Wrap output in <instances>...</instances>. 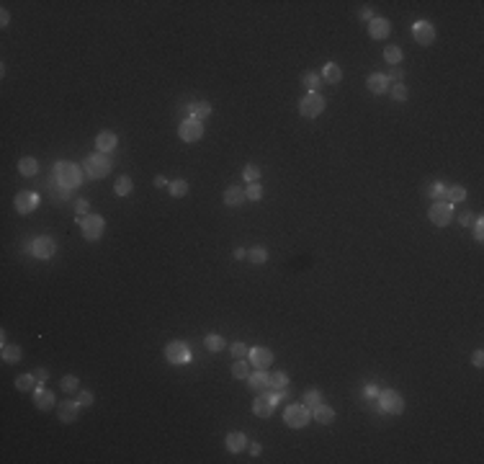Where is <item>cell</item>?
Wrapping results in <instances>:
<instances>
[{"instance_id": "cell-1", "label": "cell", "mask_w": 484, "mask_h": 464, "mask_svg": "<svg viewBox=\"0 0 484 464\" xmlns=\"http://www.w3.org/2000/svg\"><path fill=\"white\" fill-rule=\"evenodd\" d=\"M83 178H85V173H83V168H77L75 163H54V181L62 186V188H75V186H80L83 183Z\"/></svg>"}, {"instance_id": "cell-2", "label": "cell", "mask_w": 484, "mask_h": 464, "mask_svg": "<svg viewBox=\"0 0 484 464\" xmlns=\"http://www.w3.org/2000/svg\"><path fill=\"white\" fill-rule=\"evenodd\" d=\"M83 173H85V178H93V181L106 178V176L111 173L108 155H106V152H93V155H88L85 163H83Z\"/></svg>"}, {"instance_id": "cell-3", "label": "cell", "mask_w": 484, "mask_h": 464, "mask_svg": "<svg viewBox=\"0 0 484 464\" xmlns=\"http://www.w3.org/2000/svg\"><path fill=\"white\" fill-rule=\"evenodd\" d=\"M381 413H389V415H399V413H405V400H402V395L397 390H384L379 392L376 397Z\"/></svg>"}, {"instance_id": "cell-4", "label": "cell", "mask_w": 484, "mask_h": 464, "mask_svg": "<svg viewBox=\"0 0 484 464\" xmlns=\"http://www.w3.org/2000/svg\"><path fill=\"white\" fill-rule=\"evenodd\" d=\"M80 229H83L85 240H98L106 229V219L101 214H85V217H80Z\"/></svg>"}, {"instance_id": "cell-5", "label": "cell", "mask_w": 484, "mask_h": 464, "mask_svg": "<svg viewBox=\"0 0 484 464\" xmlns=\"http://www.w3.org/2000/svg\"><path fill=\"white\" fill-rule=\"evenodd\" d=\"M322 111H325V98H322L319 93H307L299 101V113L307 116V119H317Z\"/></svg>"}, {"instance_id": "cell-6", "label": "cell", "mask_w": 484, "mask_h": 464, "mask_svg": "<svg viewBox=\"0 0 484 464\" xmlns=\"http://www.w3.org/2000/svg\"><path fill=\"white\" fill-rule=\"evenodd\" d=\"M284 420L291 425V428H304V425L312 420V410H309L304 402H301V405H289Z\"/></svg>"}, {"instance_id": "cell-7", "label": "cell", "mask_w": 484, "mask_h": 464, "mask_svg": "<svg viewBox=\"0 0 484 464\" xmlns=\"http://www.w3.org/2000/svg\"><path fill=\"white\" fill-rule=\"evenodd\" d=\"M428 214H430V222H433L435 227H446V224H451V219H453V204H448V201H435Z\"/></svg>"}, {"instance_id": "cell-8", "label": "cell", "mask_w": 484, "mask_h": 464, "mask_svg": "<svg viewBox=\"0 0 484 464\" xmlns=\"http://www.w3.org/2000/svg\"><path fill=\"white\" fill-rule=\"evenodd\" d=\"M165 359H168L170 364H175V366L188 364V361H191V348H188L183 340H173V343H168V348H165Z\"/></svg>"}, {"instance_id": "cell-9", "label": "cell", "mask_w": 484, "mask_h": 464, "mask_svg": "<svg viewBox=\"0 0 484 464\" xmlns=\"http://www.w3.org/2000/svg\"><path fill=\"white\" fill-rule=\"evenodd\" d=\"M39 204H42V199H39V193H34V191H21L13 199V207L18 214H31V212H36Z\"/></svg>"}, {"instance_id": "cell-10", "label": "cell", "mask_w": 484, "mask_h": 464, "mask_svg": "<svg viewBox=\"0 0 484 464\" xmlns=\"http://www.w3.org/2000/svg\"><path fill=\"white\" fill-rule=\"evenodd\" d=\"M28 250H31V255L42 258V260H47V258H52V255L57 253V243H54L52 238L42 235V238H36L34 243H28Z\"/></svg>"}, {"instance_id": "cell-11", "label": "cell", "mask_w": 484, "mask_h": 464, "mask_svg": "<svg viewBox=\"0 0 484 464\" xmlns=\"http://www.w3.org/2000/svg\"><path fill=\"white\" fill-rule=\"evenodd\" d=\"M178 134H180L183 142H198L201 137H204V124H201L198 119H186V122L180 124Z\"/></svg>"}, {"instance_id": "cell-12", "label": "cell", "mask_w": 484, "mask_h": 464, "mask_svg": "<svg viewBox=\"0 0 484 464\" xmlns=\"http://www.w3.org/2000/svg\"><path fill=\"white\" fill-rule=\"evenodd\" d=\"M412 34H415V42L422 44V47H430L435 42V28H433L430 21H417L412 26Z\"/></svg>"}, {"instance_id": "cell-13", "label": "cell", "mask_w": 484, "mask_h": 464, "mask_svg": "<svg viewBox=\"0 0 484 464\" xmlns=\"http://www.w3.org/2000/svg\"><path fill=\"white\" fill-rule=\"evenodd\" d=\"M250 364L258 366V369H268L273 364V354H270V348H263V345H255L250 348Z\"/></svg>"}, {"instance_id": "cell-14", "label": "cell", "mask_w": 484, "mask_h": 464, "mask_svg": "<svg viewBox=\"0 0 484 464\" xmlns=\"http://www.w3.org/2000/svg\"><path fill=\"white\" fill-rule=\"evenodd\" d=\"M80 405L77 400H65V402H59V408H57V413H59V420L62 423H72V420H77L80 418Z\"/></svg>"}, {"instance_id": "cell-15", "label": "cell", "mask_w": 484, "mask_h": 464, "mask_svg": "<svg viewBox=\"0 0 484 464\" xmlns=\"http://www.w3.org/2000/svg\"><path fill=\"white\" fill-rule=\"evenodd\" d=\"M54 392H49V390H44V387H34V405L39 408V410H52L54 408Z\"/></svg>"}, {"instance_id": "cell-16", "label": "cell", "mask_w": 484, "mask_h": 464, "mask_svg": "<svg viewBox=\"0 0 484 464\" xmlns=\"http://www.w3.org/2000/svg\"><path fill=\"white\" fill-rule=\"evenodd\" d=\"M273 400L268 397V392H258V397H255V402H253V410H255V415L258 418H270L273 415Z\"/></svg>"}, {"instance_id": "cell-17", "label": "cell", "mask_w": 484, "mask_h": 464, "mask_svg": "<svg viewBox=\"0 0 484 464\" xmlns=\"http://www.w3.org/2000/svg\"><path fill=\"white\" fill-rule=\"evenodd\" d=\"M116 144H118V137L113 134V132H101L98 137H96V150L98 152H113L116 150Z\"/></svg>"}, {"instance_id": "cell-18", "label": "cell", "mask_w": 484, "mask_h": 464, "mask_svg": "<svg viewBox=\"0 0 484 464\" xmlns=\"http://www.w3.org/2000/svg\"><path fill=\"white\" fill-rule=\"evenodd\" d=\"M312 418H314L317 423H322V425H330V423L335 420V410H332L330 405H325V402H319L317 408H312Z\"/></svg>"}, {"instance_id": "cell-19", "label": "cell", "mask_w": 484, "mask_h": 464, "mask_svg": "<svg viewBox=\"0 0 484 464\" xmlns=\"http://www.w3.org/2000/svg\"><path fill=\"white\" fill-rule=\"evenodd\" d=\"M389 31H391V23H389L386 18H374V21H369V34H371L374 39H386Z\"/></svg>"}, {"instance_id": "cell-20", "label": "cell", "mask_w": 484, "mask_h": 464, "mask_svg": "<svg viewBox=\"0 0 484 464\" xmlns=\"http://www.w3.org/2000/svg\"><path fill=\"white\" fill-rule=\"evenodd\" d=\"M369 91H371V93H376V96L386 93V91H389V77H386V75H381V72L369 75Z\"/></svg>"}, {"instance_id": "cell-21", "label": "cell", "mask_w": 484, "mask_h": 464, "mask_svg": "<svg viewBox=\"0 0 484 464\" xmlns=\"http://www.w3.org/2000/svg\"><path fill=\"white\" fill-rule=\"evenodd\" d=\"M242 201H245V188L242 186H229L224 191V204L227 207H239Z\"/></svg>"}, {"instance_id": "cell-22", "label": "cell", "mask_w": 484, "mask_h": 464, "mask_svg": "<svg viewBox=\"0 0 484 464\" xmlns=\"http://www.w3.org/2000/svg\"><path fill=\"white\" fill-rule=\"evenodd\" d=\"M248 384H250L253 392H265L268 390V374H265V369H258L255 374H250Z\"/></svg>"}, {"instance_id": "cell-23", "label": "cell", "mask_w": 484, "mask_h": 464, "mask_svg": "<svg viewBox=\"0 0 484 464\" xmlns=\"http://www.w3.org/2000/svg\"><path fill=\"white\" fill-rule=\"evenodd\" d=\"M227 449L234 451V454H239L242 449H248V436H245V433H239V431L227 433Z\"/></svg>"}, {"instance_id": "cell-24", "label": "cell", "mask_w": 484, "mask_h": 464, "mask_svg": "<svg viewBox=\"0 0 484 464\" xmlns=\"http://www.w3.org/2000/svg\"><path fill=\"white\" fill-rule=\"evenodd\" d=\"M319 77H322V80H325V83H340V77H343V70H340L335 62H327L325 67H322Z\"/></svg>"}, {"instance_id": "cell-25", "label": "cell", "mask_w": 484, "mask_h": 464, "mask_svg": "<svg viewBox=\"0 0 484 464\" xmlns=\"http://www.w3.org/2000/svg\"><path fill=\"white\" fill-rule=\"evenodd\" d=\"M132 188H134V181L129 176H118L116 183H113V193H116V196H129Z\"/></svg>"}, {"instance_id": "cell-26", "label": "cell", "mask_w": 484, "mask_h": 464, "mask_svg": "<svg viewBox=\"0 0 484 464\" xmlns=\"http://www.w3.org/2000/svg\"><path fill=\"white\" fill-rule=\"evenodd\" d=\"M191 119H206V116L211 113V103H206V101H196V103H191Z\"/></svg>"}, {"instance_id": "cell-27", "label": "cell", "mask_w": 484, "mask_h": 464, "mask_svg": "<svg viewBox=\"0 0 484 464\" xmlns=\"http://www.w3.org/2000/svg\"><path fill=\"white\" fill-rule=\"evenodd\" d=\"M286 387H289V376L284 371L268 374V390H286Z\"/></svg>"}, {"instance_id": "cell-28", "label": "cell", "mask_w": 484, "mask_h": 464, "mask_svg": "<svg viewBox=\"0 0 484 464\" xmlns=\"http://www.w3.org/2000/svg\"><path fill=\"white\" fill-rule=\"evenodd\" d=\"M34 387H36V376L34 374H21L16 379V390L18 392H34Z\"/></svg>"}, {"instance_id": "cell-29", "label": "cell", "mask_w": 484, "mask_h": 464, "mask_svg": "<svg viewBox=\"0 0 484 464\" xmlns=\"http://www.w3.org/2000/svg\"><path fill=\"white\" fill-rule=\"evenodd\" d=\"M18 170H21V176H36L39 173V163H36V158H21V163H18Z\"/></svg>"}, {"instance_id": "cell-30", "label": "cell", "mask_w": 484, "mask_h": 464, "mask_svg": "<svg viewBox=\"0 0 484 464\" xmlns=\"http://www.w3.org/2000/svg\"><path fill=\"white\" fill-rule=\"evenodd\" d=\"M466 199V188L464 186H451V188H446V201L448 204H459V201H464Z\"/></svg>"}, {"instance_id": "cell-31", "label": "cell", "mask_w": 484, "mask_h": 464, "mask_svg": "<svg viewBox=\"0 0 484 464\" xmlns=\"http://www.w3.org/2000/svg\"><path fill=\"white\" fill-rule=\"evenodd\" d=\"M0 354H3V361H6V364H18V361H21V348H18V345H8V343H6Z\"/></svg>"}, {"instance_id": "cell-32", "label": "cell", "mask_w": 484, "mask_h": 464, "mask_svg": "<svg viewBox=\"0 0 484 464\" xmlns=\"http://www.w3.org/2000/svg\"><path fill=\"white\" fill-rule=\"evenodd\" d=\"M204 345H206V351L217 354V351H222V348H224V335L209 333V335H206V340H204Z\"/></svg>"}, {"instance_id": "cell-33", "label": "cell", "mask_w": 484, "mask_h": 464, "mask_svg": "<svg viewBox=\"0 0 484 464\" xmlns=\"http://www.w3.org/2000/svg\"><path fill=\"white\" fill-rule=\"evenodd\" d=\"M428 196L435 199V201H446V186H443L440 181H433L428 186Z\"/></svg>"}, {"instance_id": "cell-34", "label": "cell", "mask_w": 484, "mask_h": 464, "mask_svg": "<svg viewBox=\"0 0 484 464\" xmlns=\"http://www.w3.org/2000/svg\"><path fill=\"white\" fill-rule=\"evenodd\" d=\"M232 376H234V379H248V376H250V369H248V361H245V359H237V361L232 364Z\"/></svg>"}, {"instance_id": "cell-35", "label": "cell", "mask_w": 484, "mask_h": 464, "mask_svg": "<svg viewBox=\"0 0 484 464\" xmlns=\"http://www.w3.org/2000/svg\"><path fill=\"white\" fill-rule=\"evenodd\" d=\"M319 83H322V77L317 72H304L301 75V85L309 88V93H314V88H319Z\"/></svg>"}, {"instance_id": "cell-36", "label": "cell", "mask_w": 484, "mask_h": 464, "mask_svg": "<svg viewBox=\"0 0 484 464\" xmlns=\"http://www.w3.org/2000/svg\"><path fill=\"white\" fill-rule=\"evenodd\" d=\"M77 384H80V379H77L75 374H67V376H62V382H59V387H62V392H67V395H72V392H77Z\"/></svg>"}, {"instance_id": "cell-37", "label": "cell", "mask_w": 484, "mask_h": 464, "mask_svg": "<svg viewBox=\"0 0 484 464\" xmlns=\"http://www.w3.org/2000/svg\"><path fill=\"white\" fill-rule=\"evenodd\" d=\"M245 199H250V201H260V199H263V186H260L258 181H255V183H248Z\"/></svg>"}, {"instance_id": "cell-38", "label": "cell", "mask_w": 484, "mask_h": 464, "mask_svg": "<svg viewBox=\"0 0 484 464\" xmlns=\"http://www.w3.org/2000/svg\"><path fill=\"white\" fill-rule=\"evenodd\" d=\"M248 260L255 263V266H260V263L268 260V250H265V248H253V250H248Z\"/></svg>"}, {"instance_id": "cell-39", "label": "cell", "mask_w": 484, "mask_h": 464, "mask_svg": "<svg viewBox=\"0 0 484 464\" xmlns=\"http://www.w3.org/2000/svg\"><path fill=\"white\" fill-rule=\"evenodd\" d=\"M384 60H386L389 65H399V62H402V49H399V47H386V49H384Z\"/></svg>"}, {"instance_id": "cell-40", "label": "cell", "mask_w": 484, "mask_h": 464, "mask_svg": "<svg viewBox=\"0 0 484 464\" xmlns=\"http://www.w3.org/2000/svg\"><path fill=\"white\" fill-rule=\"evenodd\" d=\"M170 193H173L175 199L186 196V193H188V183H186L183 178H180V181H173V183H170Z\"/></svg>"}, {"instance_id": "cell-41", "label": "cell", "mask_w": 484, "mask_h": 464, "mask_svg": "<svg viewBox=\"0 0 484 464\" xmlns=\"http://www.w3.org/2000/svg\"><path fill=\"white\" fill-rule=\"evenodd\" d=\"M319 402H322V392H319V390H309V392L304 395V405H307L309 410H312V408H317Z\"/></svg>"}, {"instance_id": "cell-42", "label": "cell", "mask_w": 484, "mask_h": 464, "mask_svg": "<svg viewBox=\"0 0 484 464\" xmlns=\"http://www.w3.org/2000/svg\"><path fill=\"white\" fill-rule=\"evenodd\" d=\"M242 178H245L248 183H255V181L260 178V168H258V165H253V163H250V165H245V170H242Z\"/></svg>"}, {"instance_id": "cell-43", "label": "cell", "mask_w": 484, "mask_h": 464, "mask_svg": "<svg viewBox=\"0 0 484 464\" xmlns=\"http://www.w3.org/2000/svg\"><path fill=\"white\" fill-rule=\"evenodd\" d=\"M389 91H391V98H394V101H407V96H410V91H407L405 83H397V85L389 88Z\"/></svg>"}, {"instance_id": "cell-44", "label": "cell", "mask_w": 484, "mask_h": 464, "mask_svg": "<svg viewBox=\"0 0 484 464\" xmlns=\"http://www.w3.org/2000/svg\"><path fill=\"white\" fill-rule=\"evenodd\" d=\"M77 402L83 405V408H90V405L96 402V397H93L90 390H80V392H77Z\"/></svg>"}, {"instance_id": "cell-45", "label": "cell", "mask_w": 484, "mask_h": 464, "mask_svg": "<svg viewBox=\"0 0 484 464\" xmlns=\"http://www.w3.org/2000/svg\"><path fill=\"white\" fill-rule=\"evenodd\" d=\"M229 351H232V356H237V359H242V356H248V354H250L245 343H232V345H229Z\"/></svg>"}, {"instance_id": "cell-46", "label": "cell", "mask_w": 484, "mask_h": 464, "mask_svg": "<svg viewBox=\"0 0 484 464\" xmlns=\"http://www.w3.org/2000/svg\"><path fill=\"white\" fill-rule=\"evenodd\" d=\"M379 392H381V390H379L376 384H366V387H363V397H366V400H376Z\"/></svg>"}, {"instance_id": "cell-47", "label": "cell", "mask_w": 484, "mask_h": 464, "mask_svg": "<svg viewBox=\"0 0 484 464\" xmlns=\"http://www.w3.org/2000/svg\"><path fill=\"white\" fill-rule=\"evenodd\" d=\"M88 207H90V204H88V199H77V201H75V212H77L80 217H85Z\"/></svg>"}, {"instance_id": "cell-48", "label": "cell", "mask_w": 484, "mask_h": 464, "mask_svg": "<svg viewBox=\"0 0 484 464\" xmlns=\"http://www.w3.org/2000/svg\"><path fill=\"white\" fill-rule=\"evenodd\" d=\"M459 222H461L464 227H469V224H474V214H471V212H461V214H459Z\"/></svg>"}, {"instance_id": "cell-49", "label": "cell", "mask_w": 484, "mask_h": 464, "mask_svg": "<svg viewBox=\"0 0 484 464\" xmlns=\"http://www.w3.org/2000/svg\"><path fill=\"white\" fill-rule=\"evenodd\" d=\"M474 238H476V240H481V238H484V222H481V219H476V222H474Z\"/></svg>"}, {"instance_id": "cell-50", "label": "cell", "mask_w": 484, "mask_h": 464, "mask_svg": "<svg viewBox=\"0 0 484 464\" xmlns=\"http://www.w3.org/2000/svg\"><path fill=\"white\" fill-rule=\"evenodd\" d=\"M34 376H36V382H39V384H42V382H47V379H49V371H47V369H36V371H34Z\"/></svg>"}, {"instance_id": "cell-51", "label": "cell", "mask_w": 484, "mask_h": 464, "mask_svg": "<svg viewBox=\"0 0 484 464\" xmlns=\"http://www.w3.org/2000/svg\"><path fill=\"white\" fill-rule=\"evenodd\" d=\"M389 77H391V80H397V83H402V77H405V72H402V67H394V70L389 72Z\"/></svg>"}, {"instance_id": "cell-52", "label": "cell", "mask_w": 484, "mask_h": 464, "mask_svg": "<svg viewBox=\"0 0 484 464\" xmlns=\"http://www.w3.org/2000/svg\"><path fill=\"white\" fill-rule=\"evenodd\" d=\"M471 361H474V366H481V364H484V354H481V351H474V354H471Z\"/></svg>"}, {"instance_id": "cell-53", "label": "cell", "mask_w": 484, "mask_h": 464, "mask_svg": "<svg viewBox=\"0 0 484 464\" xmlns=\"http://www.w3.org/2000/svg\"><path fill=\"white\" fill-rule=\"evenodd\" d=\"M232 255H234L237 260H242V258H248V250H245V248H234V250H232Z\"/></svg>"}, {"instance_id": "cell-54", "label": "cell", "mask_w": 484, "mask_h": 464, "mask_svg": "<svg viewBox=\"0 0 484 464\" xmlns=\"http://www.w3.org/2000/svg\"><path fill=\"white\" fill-rule=\"evenodd\" d=\"M360 18H363V21H374V11H371V8H363V11H360Z\"/></svg>"}, {"instance_id": "cell-55", "label": "cell", "mask_w": 484, "mask_h": 464, "mask_svg": "<svg viewBox=\"0 0 484 464\" xmlns=\"http://www.w3.org/2000/svg\"><path fill=\"white\" fill-rule=\"evenodd\" d=\"M155 186H157V188H163V186H170V183H168L163 176H157V178H155Z\"/></svg>"}, {"instance_id": "cell-56", "label": "cell", "mask_w": 484, "mask_h": 464, "mask_svg": "<svg viewBox=\"0 0 484 464\" xmlns=\"http://www.w3.org/2000/svg\"><path fill=\"white\" fill-rule=\"evenodd\" d=\"M8 21H11V13H8V11H3V13H0V23L8 26Z\"/></svg>"}, {"instance_id": "cell-57", "label": "cell", "mask_w": 484, "mask_h": 464, "mask_svg": "<svg viewBox=\"0 0 484 464\" xmlns=\"http://www.w3.org/2000/svg\"><path fill=\"white\" fill-rule=\"evenodd\" d=\"M260 451H263V449H260V444H250V454H253V456H258Z\"/></svg>"}]
</instances>
